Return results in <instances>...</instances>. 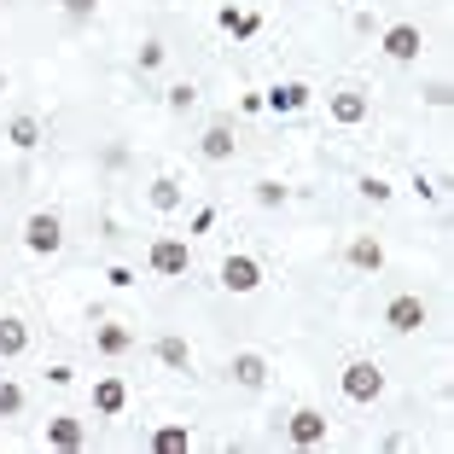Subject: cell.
Listing matches in <instances>:
<instances>
[{
	"instance_id": "cell-31",
	"label": "cell",
	"mask_w": 454,
	"mask_h": 454,
	"mask_svg": "<svg viewBox=\"0 0 454 454\" xmlns=\"http://www.w3.org/2000/svg\"><path fill=\"white\" fill-rule=\"evenodd\" d=\"M0 94H6V70H0Z\"/></svg>"
},
{
	"instance_id": "cell-5",
	"label": "cell",
	"mask_w": 454,
	"mask_h": 454,
	"mask_svg": "<svg viewBox=\"0 0 454 454\" xmlns=\"http://www.w3.org/2000/svg\"><path fill=\"white\" fill-rule=\"evenodd\" d=\"M426 321H431V309H426V297H414V292H402V297L385 303V326L390 333H419Z\"/></svg>"
},
{
	"instance_id": "cell-8",
	"label": "cell",
	"mask_w": 454,
	"mask_h": 454,
	"mask_svg": "<svg viewBox=\"0 0 454 454\" xmlns=\"http://www.w3.org/2000/svg\"><path fill=\"white\" fill-rule=\"evenodd\" d=\"M309 99H315V88L309 82H274L262 94V111H280V117H292V111H303Z\"/></svg>"
},
{
	"instance_id": "cell-2",
	"label": "cell",
	"mask_w": 454,
	"mask_h": 454,
	"mask_svg": "<svg viewBox=\"0 0 454 454\" xmlns=\"http://www.w3.org/2000/svg\"><path fill=\"white\" fill-rule=\"evenodd\" d=\"M338 390H344L349 402H361V408L379 402V396H385V373H379V361H349L344 373H338Z\"/></svg>"
},
{
	"instance_id": "cell-17",
	"label": "cell",
	"mask_w": 454,
	"mask_h": 454,
	"mask_svg": "<svg viewBox=\"0 0 454 454\" xmlns=\"http://www.w3.org/2000/svg\"><path fill=\"white\" fill-rule=\"evenodd\" d=\"M94 408L106 419H117L122 408H129V385H122V379H99V385H94Z\"/></svg>"
},
{
	"instance_id": "cell-13",
	"label": "cell",
	"mask_w": 454,
	"mask_h": 454,
	"mask_svg": "<svg viewBox=\"0 0 454 454\" xmlns=\"http://www.w3.org/2000/svg\"><path fill=\"white\" fill-rule=\"evenodd\" d=\"M152 356H158L169 373H187V367H192V344H187V338H175V333H163L158 344H152Z\"/></svg>"
},
{
	"instance_id": "cell-1",
	"label": "cell",
	"mask_w": 454,
	"mask_h": 454,
	"mask_svg": "<svg viewBox=\"0 0 454 454\" xmlns=\"http://www.w3.org/2000/svg\"><path fill=\"white\" fill-rule=\"evenodd\" d=\"M24 245L35 256H59L65 251V215L59 210H29L24 215Z\"/></svg>"
},
{
	"instance_id": "cell-9",
	"label": "cell",
	"mask_w": 454,
	"mask_h": 454,
	"mask_svg": "<svg viewBox=\"0 0 454 454\" xmlns=\"http://www.w3.org/2000/svg\"><path fill=\"white\" fill-rule=\"evenodd\" d=\"M326 111H333V122H344V129H356V122H367V111H373V99L361 94V88H338V94L326 99Z\"/></svg>"
},
{
	"instance_id": "cell-27",
	"label": "cell",
	"mask_w": 454,
	"mask_h": 454,
	"mask_svg": "<svg viewBox=\"0 0 454 454\" xmlns=\"http://www.w3.org/2000/svg\"><path fill=\"white\" fill-rule=\"evenodd\" d=\"M292 199V192L280 187V181H256V204H262V210H274V204H286Z\"/></svg>"
},
{
	"instance_id": "cell-20",
	"label": "cell",
	"mask_w": 454,
	"mask_h": 454,
	"mask_svg": "<svg viewBox=\"0 0 454 454\" xmlns=\"http://www.w3.org/2000/svg\"><path fill=\"white\" fill-rule=\"evenodd\" d=\"M152 449L158 454H181V449H192V431L187 426H163V431H152Z\"/></svg>"
},
{
	"instance_id": "cell-10",
	"label": "cell",
	"mask_w": 454,
	"mask_h": 454,
	"mask_svg": "<svg viewBox=\"0 0 454 454\" xmlns=\"http://www.w3.org/2000/svg\"><path fill=\"white\" fill-rule=\"evenodd\" d=\"M227 379H233L239 390H262L268 385V361L256 356V349H239V356L227 361Z\"/></svg>"
},
{
	"instance_id": "cell-6",
	"label": "cell",
	"mask_w": 454,
	"mask_h": 454,
	"mask_svg": "<svg viewBox=\"0 0 454 454\" xmlns=\"http://www.w3.org/2000/svg\"><path fill=\"white\" fill-rule=\"evenodd\" d=\"M379 47H385L390 65H414L419 47H426V35H419V24H390L385 35H379Z\"/></svg>"
},
{
	"instance_id": "cell-22",
	"label": "cell",
	"mask_w": 454,
	"mask_h": 454,
	"mask_svg": "<svg viewBox=\"0 0 454 454\" xmlns=\"http://www.w3.org/2000/svg\"><path fill=\"white\" fill-rule=\"evenodd\" d=\"M356 192H361L367 204H390V192H396V187H390L385 175H361V181H356Z\"/></svg>"
},
{
	"instance_id": "cell-23",
	"label": "cell",
	"mask_w": 454,
	"mask_h": 454,
	"mask_svg": "<svg viewBox=\"0 0 454 454\" xmlns=\"http://www.w3.org/2000/svg\"><path fill=\"white\" fill-rule=\"evenodd\" d=\"M18 414H24V385L0 379V419H18Z\"/></svg>"
},
{
	"instance_id": "cell-26",
	"label": "cell",
	"mask_w": 454,
	"mask_h": 454,
	"mask_svg": "<svg viewBox=\"0 0 454 454\" xmlns=\"http://www.w3.org/2000/svg\"><path fill=\"white\" fill-rule=\"evenodd\" d=\"M59 12H65L70 24H88V18L99 12V0H59Z\"/></svg>"
},
{
	"instance_id": "cell-11",
	"label": "cell",
	"mask_w": 454,
	"mask_h": 454,
	"mask_svg": "<svg viewBox=\"0 0 454 454\" xmlns=\"http://www.w3.org/2000/svg\"><path fill=\"white\" fill-rule=\"evenodd\" d=\"M233 152H239V140H233L227 122H210V129L199 134V158L204 163H233Z\"/></svg>"
},
{
	"instance_id": "cell-29",
	"label": "cell",
	"mask_w": 454,
	"mask_h": 454,
	"mask_svg": "<svg viewBox=\"0 0 454 454\" xmlns=\"http://www.w3.org/2000/svg\"><path fill=\"white\" fill-rule=\"evenodd\" d=\"M426 106H437V111L449 106V82H431V88H426Z\"/></svg>"
},
{
	"instance_id": "cell-4",
	"label": "cell",
	"mask_w": 454,
	"mask_h": 454,
	"mask_svg": "<svg viewBox=\"0 0 454 454\" xmlns=\"http://www.w3.org/2000/svg\"><path fill=\"white\" fill-rule=\"evenodd\" d=\"M146 262H152V274H163V280H181V274L192 268V251H187V239H152Z\"/></svg>"
},
{
	"instance_id": "cell-12",
	"label": "cell",
	"mask_w": 454,
	"mask_h": 454,
	"mask_svg": "<svg viewBox=\"0 0 454 454\" xmlns=\"http://www.w3.org/2000/svg\"><path fill=\"white\" fill-rule=\"evenodd\" d=\"M82 442H88V426H82L76 414H53V419H47V449H65V454H76Z\"/></svg>"
},
{
	"instance_id": "cell-15",
	"label": "cell",
	"mask_w": 454,
	"mask_h": 454,
	"mask_svg": "<svg viewBox=\"0 0 454 454\" xmlns=\"http://www.w3.org/2000/svg\"><path fill=\"white\" fill-rule=\"evenodd\" d=\"M6 146H12V152H35V146H41V117L18 111V117L6 122Z\"/></svg>"
},
{
	"instance_id": "cell-19",
	"label": "cell",
	"mask_w": 454,
	"mask_h": 454,
	"mask_svg": "<svg viewBox=\"0 0 454 454\" xmlns=\"http://www.w3.org/2000/svg\"><path fill=\"white\" fill-rule=\"evenodd\" d=\"M146 199H152V210H163V215H169V210H181V199H187V192H181V181H175V175H158Z\"/></svg>"
},
{
	"instance_id": "cell-30",
	"label": "cell",
	"mask_w": 454,
	"mask_h": 454,
	"mask_svg": "<svg viewBox=\"0 0 454 454\" xmlns=\"http://www.w3.org/2000/svg\"><path fill=\"white\" fill-rule=\"evenodd\" d=\"M414 192H419V199H442V187L431 181V175H414Z\"/></svg>"
},
{
	"instance_id": "cell-7",
	"label": "cell",
	"mask_w": 454,
	"mask_h": 454,
	"mask_svg": "<svg viewBox=\"0 0 454 454\" xmlns=\"http://www.w3.org/2000/svg\"><path fill=\"white\" fill-rule=\"evenodd\" d=\"M286 437H292L297 449H321L326 442V414L321 408H297V414L286 419Z\"/></svg>"
},
{
	"instance_id": "cell-25",
	"label": "cell",
	"mask_w": 454,
	"mask_h": 454,
	"mask_svg": "<svg viewBox=\"0 0 454 454\" xmlns=\"http://www.w3.org/2000/svg\"><path fill=\"white\" fill-rule=\"evenodd\" d=\"M163 59H169V47H163V41H140V53H134V65H140V70H158Z\"/></svg>"
},
{
	"instance_id": "cell-3",
	"label": "cell",
	"mask_w": 454,
	"mask_h": 454,
	"mask_svg": "<svg viewBox=\"0 0 454 454\" xmlns=\"http://www.w3.org/2000/svg\"><path fill=\"white\" fill-rule=\"evenodd\" d=\"M256 286H262V262H256V256H245V251H233V256L222 262V292L251 297Z\"/></svg>"
},
{
	"instance_id": "cell-28",
	"label": "cell",
	"mask_w": 454,
	"mask_h": 454,
	"mask_svg": "<svg viewBox=\"0 0 454 454\" xmlns=\"http://www.w3.org/2000/svg\"><path fill=\"white\" fill-rule=\"evenodd\" d=\"M106 280H111V286H117V292H129V286H134V268H122V262H111V268H106Z\"/></svg>"
},
{
	"instance_id": "cell-18",
	"label": "cell",
	"mask_w": 454,
	"mask_h": 454,
	"mask_svg": "<svg viewBox=\"0 0 454 454\" xmlns=\"http://www.w3.org/2000/svg\"><path fill=\"white\" fill-rule=\"evenodd\" d=\"M94 349L99 356H122V349H134V333L117 326V321H106V326H94Z\"/></svg>"
},
{
	"instance_id": "cell-16",
	"label": "cell",
	"mask_w": 454,
	"mask_h": 454,
	"mask_svg": "<svg viewBox=\"0 0 454 454\" xmlns=\"http://www.w3.org/2000/svg\"><path fill=\"white\" fill-rule=\"evenodd\" d=\"M29 349V326L18 315H0V361H18Z\"/></svg>"
},
{
	"instance_id": "cell-24",
	"label": "cell",
	"mask_w": 454,
	"mask_h": 454,
	"mask_svg": "<svg viewBox=\"0 0 454 454\" xmlns=\"http://www.w3.org/2000/svg\"><path fill=\"white\" fill-rule=\"evenodd\" d=\"M163 106L169 111H192L199 106V88H192V82H175V88H163Z\"/></svg>"
},
{
	"instance_id": "cell-21",
	"label": "cell",
	"mask_w": 454,
	"mask_h": 454,
	"mask_svg": "<svg viewBox=\"0 0 454 454\" xmlns=\"http://www.w3.org/2000/svg\"><path fill=\"white\" fill-rule=\"evenodd\" d=\"M222 24L245 41V35H256V29H262V18H256V12H239V6H222Z\"/></svg>"
},
{
	"instance_id": "cell-14",
	"label": "cell",
	"mask_w": 454,
	"mask_h": 454,
	"mask_svg": "<svg viewBox=\"0 0 454 454\" xmlns=\"http://www.w3.org/2000/svg\"><path fill=\"white\" fill-rule=\"evenodd\" d=\"M349 268H356V274H379V268H385V245L379 239H367V233H361V239H349Z\"/></svg>"
}]
</instances>
